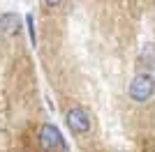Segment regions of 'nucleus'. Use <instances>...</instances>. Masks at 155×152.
I'll list each match as a JSON object with an SVG mask.
<instances>
[{"instance_id":"1","label":"nucleus","mask_w":155,"mask_h":152,"mask_svg":"<svg viewBox=\"0 0 155 152\" xmlns=\"http://www.w3.org/2000/svg\"><path fill=\"white\" fill-rule=\"evenodd\" d=\"M153 92H155V78L150 74H139L130 83V97L134 101H139V104L148 101L153 97Z\"/></svg>"},{"instance_id":"2","label":"nucleus","mask_w":155,"mask_h":152,"mask_svg":"<svg viewBox=\"0 0 155 152\" xmlns=\"http://www.w3.org/2000/svg\"><path fill=\"white\" fill-rule=\"evenodd\" d=\"M65 122H67V127H70L72 134H86L88 129H91V125H93L91 113H88L84 106L70 108V111H67V115H65Z\"/></svg>"},{"instance_id":"3","label":"nucleus","mask_w":155,"mask_h":152,"mask_svg":"<svg viewBox=\"0 0 155 152\" xmlns=\"http://www.w3.org/2000/svg\"><path fill=\"white\" fill-rule=\"evenodd\" d=\"M39 145L44 147V150H49V152L56 150V147H67L63 136H60V131L53 125H44L39 129Z\"/></svg>"},{"instance_id":"4","label":"nucleus","mask_w":155,"mask_h":152,"mask_svg":"<svg viewBox=\"0 0 155 152\" xmlns=\"http://www.w3.org/2000/svg\"><path fill=\"white\" fill-rule=\"evenodd\" d=\"M19 28V16L14 12H7V14H0V30L2 32H14Z\"/></svg>"},{"instance_id":"5","label":"nucleus","mask_w":155,"mask_h":152,"mask_svg":"<svg viewBox=\"0 0 155 152\" xmlns=\"http://www.w3.org/2000/svg\"><path fill=\"white\" fill-rule=\"evenodd\" d=\"M26 25H28V35H30V44L37 46V35H35V16L28 14L26 16Z\"/></svg>"},{"instance_id":"6","label":"nucleus","mask_w":155,"mask_h":152,"mask_svg":"<svg viewBox=\"0 0 155 152\" xmlns=\"http://www.w3.org/2000/svg\"><path fill=\"white\" fill-rule=\"evenodd\" d=\"M63 0H46V5H51V7H56V5H60Z\"/></svg>"}]
</instances>
